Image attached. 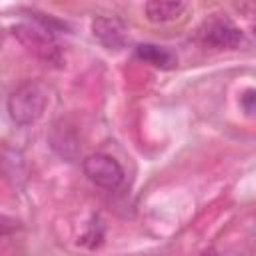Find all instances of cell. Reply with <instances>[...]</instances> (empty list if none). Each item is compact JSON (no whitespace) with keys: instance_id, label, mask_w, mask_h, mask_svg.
Returning a JSON list of instances; mask_svg holds the SVG:
<instances>
[{"instance_id":"cell-1","label":"cell","mask_w":256,"mask_h":256,"mask_svg":"<svg viewBox=\"0 0 256 256\" xmlns=\"http://www.w3.org/2000/svg\"><path fill=\"white\" fill-rule=\"evenodd\" d=\"M46 106H48V88L38 80L24 82L8 98L10 120L18 126H30L38 122Z\"/></svg>"},{"instance_id":"cell-2","label":"cell","mask_w":256,"mask_h":256,"mask_svg":"<svg viewBox=\"0 0 256 256\" xmlns=\"http://www.w3.org/2000/svg\"><path fill=\"white\" fill-rule=\"evenodd\" d=\"M198 38L212 48H238L242 44V30L238 26H234L232 20H228L222 14H214L212 18H208L200 30H198Z\"/></svg>"},{"instance_id":"cell-3","label":"cell","mask_w":256,"mask_h":256,"mask_svg":"<svg viewBox=\"0 0 256 256\" xmlns=\"http://www.w3.org/2000/svg\"><path fill=\"white\" fill-rule=\"evenodd\" d=\"M82 168L88 180L104 190H118L124 182L122 166L108 154H90L82 162Z\"/></svg>"},{"instance_id":"cell-4","label":"cell","mask_w":256,"mask_h":256,"mask_svg":"<svg viewBox=\"0 0 256 256\" xmlns=\"http://www.w3.org/2000/svg\"><path fill=\"white\" fill-rule=\"evenodd\" d=\"M14 34L20 38V42L32 50L36 56H40L46 62H60L58 46L54 44L50 32L46 28H34V26H18L14 28Z\"/></svg>"},{"instance_id":"cell-5","label":"cell","mask_w":256,"mask_h":256,"mask_svg":"<svg viewBox=\"0 0 256 256\" xmlns=\"http://www.w3.org/2000/svg\"><path fill=\"white\" fill-rule=\"evenodd\" d=\"M92 32L100 44L108 50H122L128 44V30L122 20L110 16H98L92 22Z\"/></svg>"},{"instance_id":"cell-6","label":"cell","mask_w":256,"mask_h":256,"mask_svg":"<svg viewBox=\"0 0 256 256\" xmlns=\"http://www.w3.org/2000/svg\"><path fill=\"white\" fill-rule=\"evenodd\" d=\"M184 10H186V4L174 2V0H152V2H146V6H144L146 18L154 24L172 22V20L180 18L184 14Z\"/></svg>"},{"instance_id":"cell-7","label":"cell","mask_w":256,"mask_h":256,"mask_svg":"<svg viewBox=\"0 0 256 256\" xmlns=\"http://www.w3.org/2000/svg\"><path fill=\"white\" fill-rule=\"evenodd\" d=\"M136 56L148 64H152L154 68H162V70H170L176 66V56L162 46L156 44H140L136 48Z\"/></svg>"},{"instance_id":"cell-8","label":"cell","mask_w":256,"mask_h":256,"mask_svg":"<svg viewBox=\"0 0 256 256\" xmlns=\"http://www.w3.org/2000/svg\"><path fill=\"white\" fill-rule=\"evenodd\" d=\"M254 100H256V92L250 88V90H246L244 92V96L240 98V104H242V108H244V112L248 114V116H252L254 114Z\"/></svg>"},{"instance_id":"cell-9","label":"cell","mask_w":256,"mask_h":256,"mask_svg":"<svg viewBox=\"0 0 256 256\" xmlns=\"http://www.w3.org/2000/svg\"><path fill=\"white\" fill-rule=\"evenodd\" d=\"M14 228H16V222H14V220L0 216V234H8V232H12Z\"/></svg>"},{"instance_id":"cell-10","label":"cell","mask_w":256,"mask_h":256,"mask_svg":"<svg viewBox=\"0 0 256 256\" xmlns=\"http://www.w3.org/2000/svg\"><path fill=\"white\" fill-rule=\"evenodd\" d=\"M204 256H216V254H214V252H208V254H204Z\"/></svg>"}]
</instances>
